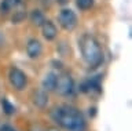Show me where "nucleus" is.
I'll list each match as a JSON object with an SVG mask.
<instances>
[{
    "mask_svg": "<svg viewBox=\"0 0 132 131\" xmlns=\"http://www.w3.org/2000/svg\"><path fill=\"white\" fill-rule=\"evenodd\" d=\"M51 116L54 121L58 123L61 127H63L68 131H84L85 121L82 114L77 109L68 105L58 106L52 110Z\"/></svg>",
    "mask_w": 132,
    "mask_h": 131,
    "instance_id": "f257e3e1",
    "label": "nucleus"
},
{
    "mask_svg": "<svg viewBox=\"0 0 132 131\" xmlns=\"http://www.w3.org/2000/svg\"><path fill=\"white\" fill-rule=\"evenodd\" d=\"M82 58L91 68H96L103 62V52L98 40L91 35H84L80 40Z\"/></svg>",
    "mask_w": 132,
    "mask_h": 131,
    "instance_id": "f03ea898",
    "label": "nucleus"
},
{
    "mask_svg": "<svg viewBox=\"0 0 132 131\" xmlns=\"http://www.w3.org/2000/svg\"><path fill=\"white\" fill-rule=\"evenodd\" d=\"M58 21H59V25L66 30H73L77 25V17L74 11H72L70 9L62 10L58 15Z\"/></svg>",
    "mask_w": 132,
    "mask_h": 131,
    "instance_id": "7ed1b4c3",
    "label": "nucleus"
},
{
    "mask_svg": "<svg viewBox=\"0 0 132 131\" xmlns=\"http://www.w3.org/2000/svg\"><path fill=\"white\" fill-rule=\"evenodd\" d=\"M55 90L61 95H70L73 93V80L68 73L56 77V84H55Z\"/></svg>",
    "mask_w": 132,
    "mask_h": 131,
    "instance_id": "20e7f679",
    "label": "nucleus"
},
{
    "mask_svg": "<svg viewBox=\"0 0 132 131\" xmlns=\"http://www.w3.org/2000/svg\"><path fill=\"white\" fill-rule=\"evenodd\" d=\"M10 83L14 86V88L16 90H23L26 86V75L18 68H12L10 71Z\"/></svg>",
    "mask_w": 132,
    "mask_h": 131,
    "instance_id": "39448f33",
    "label": "nucleus"
},
{
    "mask_svg": "<svg viewBox=\"0 0 132 131\" xmlns=\"http://www.w3.org/2000/svg\"><path fill=\"white\" fill-rule=\"evenodd\" d=\"M41 43L37 39H30L26 44V52L30 58H37L41 54Z\"/></svg>",
    "mask_w": 132,
    "mask_h": 131,
    "instance_id": "423d86ee",
    "label": "nucleus"
},
{
    "mask_svg": "<svg viewBox=\"0 0 132 131\" xmlns=\"http://www.w3.org/2000/svg\"><path fill=\"white\" fill-rule=\"evenodd\" d=\"M41 29H43V36L47 40H54L56 37V26L51 21H45L41 25Z\"/></svg>",
    "mask_w": 132,
    "mask_h": 131,
    "instance_id": "0eeeda50",
    "label": "nucleus"
},
{
    "mask_svg": "<svg viewBox=\"0 0 132 131\" xmlns=\"http://www.w3.org/2000/svg\"><path fill=\"white\" fill-rule=\"evenodd\" d=\"M56 77L58 75H55L54 72H50L44 76L43 79V87L45 91H52L55 90V84H56Z\"/></svg>",
    "mask_w": 132,
    "mask_h": 131,
    "instance_id": "6e6552de",
    "label": "nucleus"
},
{
    "mask_svg": "<svg viewBox=\"0 0 132 131\" xmlns=\"http://www.w3.org/2000/svg\"><path fill=\"white\" fill-rule=\"evenodd\" d=\"M23 0H2V3H0V11L2 13H8V11L16 9L19 4H22Z\"/></svg>",
    "mask_w": 132,
    "mask_h": 131,
    "instance_id": "1a4fd4ad",
    "label": "nucleus"
},
{
    "mask_svg": "<svg viewBox=\"0 0 132 131\" xmlns=\"http://www.w3.org/2000/svg\"><path fill=\"white\" fill-rule=\"evenodd\" d=\"M30 21H32L33 25L41 26L45 22V17H44V14L41 13L40 10H33L32 14H30Z\"/></svg>",
    "mask_w": 132,
    "mask_h": 131,
    "instance_id": "9d476101",
    "label": "nucleus"
},
{
    "mask_svg": "<svg viewBox=\"0 0 132 131\" xmlns=\"http://www.w3.org/2000/svg\"><path fill=\"white\" fill-rule=\"evenodd\" d=\"M33 102H35L37 106H40V108H44V106L47 105V102H48V97H47V94H45V90L44 91H37L35 94Z\"/></svg>",
    "mask_w": 132,
    "mask_h": 131,
    "instance_id": "9b49d317",
    "label": "nucleus"
},
{
    "mask_svg": "<svg viewBox=\"0 0 132 131\" xmlns=\"http://www.w3.org/2000/svg\"><path fill=\"white\" fill-rule=\"evenodd\" d=\"M76 4L80 10H88L92 7L94 0H76Z\"/></svg>",
    "mask_w": 132,
    "mask_h": 131,
    "instance_id": "f8f14e48",
    "label": "nucleus"
},
{
    "mask_svg": "<svg viewBox=\"0 0 132 131\" xmlns=\"http://www.w3.org/2000/svg\"><path fill=\"white\" fill-rule=\"evenodd\" d=\"M2 106H3V110L6 112L7 114H12L15 112V108H14V105H11L10 102H8L6 98H3L2 99Z\"/></svg>",
    "mask_w": 132,
    "mask_h": 131,
    "instance_id": "ddd939ff",
    "label": "nucleus"
},
{
    "mask_svg": "<svg viewBox=\"0 0 132 131\" xmlns=\"http://www.w3.org/2000/svg\"><path fill=\"white\" fill-rule=\"evenodd\" d=\"M15 14H16V15H15V17H12V21H14V22H16V24H18L19 21H22V19H23L25 17H26V13H25L23 10H19V11H16Z\"/></svg>",
    "mask_w": 132,
    "mask_h": 131,
    "instance_id": "4468645a",
    "label": "nucleus"
},
{
    "mask_svg": "<svg viewBox=\"0 0 132 131\" xmlns=\"http://www.w3.org/2000/svg\"><path fill=\"white\" fill-rule=\"evenodd\" d=\"M59 4H65V3H68V0H56Z\"/></svg>",
    "mask_w": 132,
    "mask_h": 131,
    "instance_id": "2eb2a0df",
    "label": "nucleus"
},
{
    "mask_svg": "<svg viewBox=\"0 0 132 131\" xmlns=\"http://www.w3.org/2000/svg\"><path fill=\"white\" fill-rule=\"evenodd\" d=\"M3 130H4V131H12L11 128H8V127H4V128H3Z\"/></svg>",
    "mask_w": 132,
    "mask_h": 131,
    "instance_id": "dca6fc26",
    "label": "nucleus"
},
{
    "mask_svg": "<svg viewBox=\"0 0 132 131\" xmlns=\"http://www.w3.org/2000/svg\"><path fill=\"white\" fill-rule=\"evenodd\" d=\"M50 131H55V130H50Z\"/></svg>",
    "mask_w": 132,
    "mask_h": 131,
    "instance_id": "f3484780",
    "label": "nucleus"
}]
</instances>
